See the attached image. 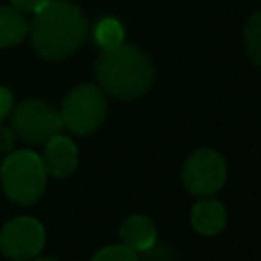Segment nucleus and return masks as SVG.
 I'll return each instance as SVG.
<instances>
[{
	"instance_id": "nucleus-1",
	"label": "nucleus",
	"mask_w": 261,
	"mask_h": 261,
	"mask_svg": "<svg viewBox=\"0 0 261 261\" xmlns=\"http://www.w3.org/2000/svg\"><path fill=\"white\" fill-rule=\"evenodd\" d=\"M29 24L35 51L51 61L69 57L86 37V16L80 6L67 0H47L33 12Z\"/></svg>"
},
{
	"instance_id": "nucleus-2",
	"label": "nucleus",
	"mask_w": 261,
	"mask_h": 261,
	"mask_svg": "<svg viewBox=\"0 0 261 261\" xmlns=\"http://www.w3.org/2000/svg\"><path fill=\"white\" fill-rule=\"evenodd\" d=\"M94 73L100 88L118 100H135L153 84L151 59L139 47L124 43L114 49H102Z\"/></svg>"
},
{
	"instance_id": "nucleus-3",
	"label": "nucleus",
	"mask_w": 261,
	"mask_h": 261,
	"mask_svg": "<svg viewBox=\"0 0 261 261\" xmlns=\"http://www.w3.org/2000/svg\"><path fill=\"white\" fill-rule=\"evenodd\" d=\"M0 177H2V190L8 196V200L20 206H31L45 192L47 171L37 153L22 149L10 153L4 159Z\"/></svg>"
},
{
	"instance_id": "nucleus-4",
	"label": "nucleus",
	"mask_w": 261,
	"mask_h": 261,
	"mask_svg": "<svg viewBox=\"0 0 261 261\" xmlns=\"http://www.w3.org/2000/svg\"><path fill=\"white\" fill-rule=\"evenodd\" d=\"M108 112L104 92L94 84L75 86L61 104V122L73 135H90L98 130Z\"/></svg>"
},
{
	"instance_id": "nucleus-5",
	"label": "nucleus",
	"mask_w": 261,
	"mask_h": 261,
	"mask_svg": "<svg viewBox=\"0 0 261 261\" xmlns=\"http://www.w3.org/2000/svg\"><path fill=\"white\" fill-rule=\"evenodd\" d=\"M12 130L27 143L41 145L57 135L63 126L61 114L39 98H27L12 110Z\"/></svg>"
},
{
	"instance_id": "nucleus-6",
	"label": "nucleus",
	"mask_w": 261,
	"mask_h": 261,
	"mask_svg": "<svg viewBox=\"0 0 261 261\" xmlns=\"http://www.w3.org/2000/svg\"><path fill=\"white\" fill-rule=\"evenodd\" d=\"M181 179L192 194L212 196L226 181V161L214 149H198L186 159Z\"/></svg>"
},
{
	"instance_id": "nucleus-7",
	"label": "nucleus",
	"mask_w": 261,
	"mask_h": 261,
	"mask_svg": "<svg viewBox=\"0 0 261 261\" xmlns=\"http://www.w3.org/2000/svg\"><path fill=\"white\" fill-rule=\"evenodd\" d=\"M45 245V228L31 216H16L0 230V251L10 259H31Z\"/></svg>"
},
{
	"instance_id": "nucleus-8",
	"label": "nucleus",
	"mask_w": 261,
	"mask_h": 261,
	"mask_svg": "<svg viewBox=\"0 0 261 261\" xmlns=\"http://www.w3.org/2000/svg\"><path fill=\"white\" fill-rule=\"evenodd\" d=\"M43 167L47 175L51 177H67L77 167V147L71 139L63 135H53L49 141H45L43 149Z\"/></svg>"
},
{
	"instance_id": "nucleus-9",
	"label": "nucleus",
	"mask_w": 261,
	"mask_h": 261,
	"mask_svg": "<svg viewBox=\"0 0 261 261\" xmlns=\"http://www.w3.org/2000/svg\"><path fill=\"white\" fill-rule=\"evenodd\" d=\"M120 239H122V245L133 249L137 255H145L147 251H151L155 247L157 230H155V224L147 216L135 214L122 222Z\"/></svg>"
},
{
	"instance_id": "nucleus-10",
	"label": "nucleus",
	"mask_w": 261,
	"mask_h": 261,
	"mask_svg": "<svg viewBox=\"0 0 261 261\" xmlns=\"http://www.w3.org/2000/svg\"><path fill=\"white\" fill-rule=\"evenodd\" d=\"M190 222H192L196 232L212 237V234H218L224 228L226 210L218 200L206 198V200H200V202L194 204L192 214H190Z\"/></svg>"
},
{
	"instance_id": "nucleus-11",
	"label": "nucleus",
	"mask_w": 261,
	"mask_h": 261,
	"mask_svg": "<svg viewBox=\"0 0 261 261\" xmlns=\"http://www.w3.org/2000/svg\"><path fill=\"white\" fill-rule=\"evenodd\" d=\"M29 33V20L14 6H0V47L18 45Z\"/></svg>"
},
{
	"instance_id": "nucleus-12",
	"label": "nucleus",
	"mask_w": 261,
	"mask_h": 261,
	"mask_svg": "<svg viewBox=\"0 0 261 261\" xmlns=\"http://www.w3.org/2000/svg\"><path fill=\"white\" fill-rule=\"evenodd\" d=\"M94 39L100 49H114V47L122 45L124 29L114 16H104L94 29Z\"/></svg>"
},
{
	"instance_id": "nucleus-13",
	"label": "nucleus",
	"mask_w": 261,
	"mask_h": 261,
	"mask_svg": "<svg viewBox=\"0 0 261 261\" xmlns=\"http://www.w3.org/2000/svg\"><path fill=\"white\" fill-rule=\"evenodd\" d=\"M243 41H245V49H247L251 61L259 67V63H261V14L259 12H253L249 22L245 24Z\"/></svg>"
},
{
	"instance_id": "nucleus-14",
	"label": "nucleus",
	"mask_w": 261,
	"mask_h": 261,
	"mask_svg": "<svg viewBox=\"0 0 261 261\" xmlns=\"http://www.w3.org/2000/svg\"><path fill=\"white\" fill-rule=\"evenodd\" d=\"M96 261H137L139 255L126 245H108L94 255Z\"/></svg>"
},
{
	"instance_id": "nucleus-15",
	"label": "nucleus",
	"mask_w": 261,
	"mask_h": 261,
	"mask_svg": "<svg viewBox=\"0 0 261 261\" xmlns=\"http://www.w3.org/2000/svg\"><path fill=\"white\" fill-rule=\"evenodd\" d=\"M12 110V94L0 86V122L10 114Z\"/></svg>"
},
{
	"instance_id": "nucleus-16",
	"label": "nucleus",
	"mask_w": 261,
	"mask_h": 261,
	"mask_svg": "<svg viewBox=\"0 0 261 261\" xmlns=\"http://www.w3.org/2000/svg\"><path fill=\"white\" fill-rule=\"evenodd\" d=\"M14 141H16L14 130L0 126V151H10L14 147Z\"/></svg>"
},
{
	"instance_id": "nucleus-17",
	"label": "nucleus",
	"mask_w": 261,
	"mask_h": 261,
	"mask_svg": "<svg viewBox=\"0 0 261 261\" xmlns=\"http://www.w3.org/2000/svg\"><path fill=\"white\" fill-rule=\"evenodd\" d=\"M14 8H18L20 12H35L41 4H45L47 0H10Z\"/></svg>"
}]
</instances>
